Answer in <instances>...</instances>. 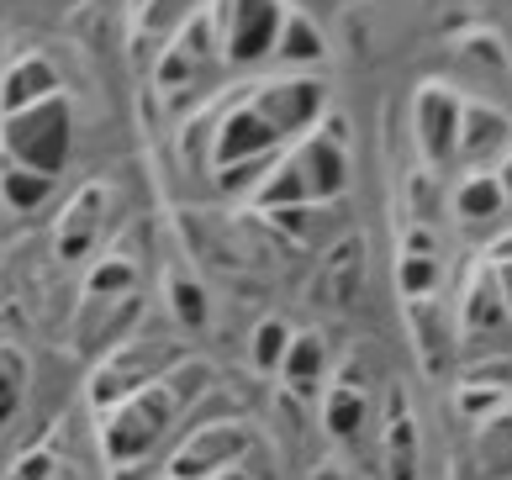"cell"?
Wrapping results in <instances>:
<instances>
[{"label": "cell", "mask_w": 512, "mask_h": 480, "mask_svg": "<svg viewBox=\"0 0 512 480\" xmlns=\"http://www.w3.org/2000/svg\"><path fill=\"white\" fill-rule=\"evenodd\" d=\"M349 185V153L338 138L328 132H307L291 153H280L270 164L264 185L254 190V206L259 211H286V206H322L333 196H344Z\"/></svg>", "instance_id": "obj_1"}, {"label": "cell", "mask_w": 512, "mask_h": 480, "mask_svg": "<svg viewBox=\"0 0 512 480\" xmlns=\"http://www.w3.org/2000/svg\"><path fill=\"white\" fill-rule=\"evenodd\" d=\"M180 412H185L180 396L169 391L164 380H154V386L132 391L122 401H111V407L101 412V449L111 459V470L143 465V459L169 438V428H175Z\"/></svg>", "instance_id": "obj_2"}, {"label": "cell", "mask_w": 512, "mask_h": 480, "mask_svg": "<svg viewBox=\"0 0 512 480\" xmlns=\"http://www.w3.org/2000/svg\"><path fill=\"white\" fill-rule=\"evenodd\" d=\"M74 153V117H69V101L53 95V101H37L27 111H11L6 127H0V159L32 169L43 180H59L64 164Z\"/></svg>", "instance_id": "obj_3"}, {"label": "cell", "mask_w": 512, "mask_h": 480, "mask_svg": "<svg viewBox=\"0 0 512 480\" xmlns=\"http://www.w3.org/2000/svg\"><path fill=\"white\" fill-rule=\"evenodd\" d=\"M254 449V433L243 417H222V422H191L185 444L169 454L164 475L169 480H212L217 470L238 465L243 454Z\"/></svg>", "instance_id": "obj_4"}, {"label": "cell", "mask_w": 512, "mask_h": 480, "mask_svg": "<svg viewBox=\"0 0 512 480\" xmlns=\"http://www.w3.org/2000/svg\"><path fill=\"white\" fill-rule=\"evenodd\" d=\"M286 6L280 0H222L217 11V43L233 64H259L280 48L286 32Z\"/></svg>", "instance_id": "obj_5"}, {"label": "cell", "mask_w": 512, "mask_h": 480, "mask_svg": "<svg viewBox=\"0 0 512 480\" xmlns=\"http://www.w3.org/2000/svg\"><path fill=\"white\" fill-rule=\"evenodd\" d=\"M460 122H465V106L460 95L444 90V85H423L412 101V138L423 148V159L433 169H449L460 164Z\"/></svg>", "instance_id": "obj_6"}, {"label": "cell", "mask_w": 512, "mask_h": 480, "mask_svg": "<svg viewBox=\"0 0 512 480\" xmlns=\"http://www.w3.org/2000/svg\"><path fill=\"white\" fill-rule=\"evenodd\" d=\"M249 106L270 122V132L280 143H286V138H307V132L317 127V117H322V85L312 80V74L270 80V85H259L249 95Z\"/></svg>", "instance_id": "obj_7"}, {"label": "cell", "mask_w": 512, "mask_h": 480, "mask_svg": "<svg viewBox=\"0 0 512 480\" xmlns=\"http://www.w3.org/2000/svg\"><path fill=\"white\" fill-rule=\"evenodd\" d=\"M512 148V122L491 106H465L460 122V164L465 169H497L502 153Z\"/></svg>", "instance_id": "obj_8"}, {"label": "cell", "mask_w": 512, "mask_h": 480, "mask_svg": "<svg viewBox=\"0 0 512 480\" xmlns=\"http://www.w3.org/2000/svg\"><path fill=\"white\" fill-rule=\"evenodd\" d=\"M507 206H512V201H507V190H502V180H497V169H465V175L454 180V190H449V211H454L460 222H470V227L497 222Z\"/></svg>", "instance_id": "obj_9"}, {"label": "cell", "mask_w": 512, "mask_h": 480, "mask_svg": "<svg viewBox=\"0 0 512 480\" xmlns=\"http://www.w3.org/2000/svg\"><path fill=\"white\" fill-rule=\"evenodd\" d=\"M106 227V185H90L80 196L69 201V211L59 217V254L64 259H85L90 248H96Z\"/></svg>", "instance_id": "obj_10"}, {"label": "cell", "mask_w": 512, "mask_h": 480, "mask_svg": "<svg viewBox=\"0 0 512 480\" xmlns=\"http://www.w3.org/2000/svg\"><path fill=\"white\" fill-rule=\"evenodd\" d=\"M460 328L470 333V338H481V333H497V328H507L512 322V312H507V296H502V285H497V275H491V264H481L476 275H470V285H465V296H460Z\"/></svg>", "instance_id": "obj_11"}, {"label": "cell", "mask_w": 512, "mask_h": 480, "mask_svg": "<svg viewBox=\"0 0 512 480\" xmlns=\"http://www.w3.org/2000/svg\"><path fill=\"white\" fill-rule=\"evenodd\" d=\"M53 95H59V74H53L48 59H37V53H22V59L6 69V80H0V106H6V117L37 106V101H53Z\"/></svg>", "instance_id": "obj_12"}, {"label": "cell", "mask_w": 512, "mask_h": 480, "mask_svg": "<svg viewBox=\"0 0 512 480\" xmlns=\"http://www.w3.org/2000/svg\"><path fill=\"white\" fill-rule=\"evenodd\" d=\"M370 391L365 386H349V380H338V386L322 391V433L338 438V444H354L359 433H365L370 422Z\"/></svg>", "instance_id": "obj_13"}, {"label": "cell", "mask_w": 512, "mask_h": 480, "mask_svg": "<svg viewBox=\"0 0 512 480\" xmlns=\"http://www.w3.org/2000/svg\"><path fill=\"white\" fill-rule=\"evenodd\" d=\"M359 275H365V259H359V243H354V238L333 243V248H328V259H322V291H333L328 301L349 306V301L359 296Z\"/></svg>", "instance_id": "obj_14"}, {"label": "cell", "mask_w": 512, "mask_h": 480, "mask_svg": "<svg viewBox=\"0 0 512 480\" xmlns=\"http://www.w3.org/2000/svg\"><path fill=\"white\" fill-rule=\"evenodd\" d=\"M280 375H286V386L312 391L317 380H328V343H322L317 333H296L291 349H286V364H280Z\"/></svg>", "instance_id": "obj_15"}, {"label": "cell", "mask_w": 512, "mask_h": 480, "mask_svg": "<svg viewBox=\"0 0 512 480\" xmlns=\"http://www.w3.org/2000/svg\"><path fill=\"white\" fill-rule=\"evenodd\" d=\"M381 459H386V475H391V480H417V422H412L407 412H396V417L386 422Z\"/></svg>", "instance_id": "obj_16"}, {"label": "cell", "mask_w": 512, "mask_h": 480, "mask_svg": "<svg viewBox=\"0 0 512 480\" xmlns=\"http://www.w3.org/2000/svg\"><path fill=\"white\" fill-rule=\"evenodd\" d=\"M48 190H53V180L32 175V169L11 164V159H0V201H6L11 211H37L48 201Z\"/></svg>", "instance_id": "obj_17"}, {"label": "cell", "mask_w": 512, "mask_h": 480, "mask_svg": "<svg viewBox=\"0 0 512 480\" xmlns=\"http://www.w3.org/2000/svg\"><path fill=\"white\" fill-rule=\"evenodd\" d=\"M169 312L185 333H201L206 322H212V301H206V285L191 280V275H175L169 280Z\"/></svg>", "instance_id": "obj_18"}, {"label": "cell", "mask_w": 512, "mask_h": 480, "mask_svg": "<svg viewBox=\"0 0 512 480\" xmlns=\"http://www.w3.org/2000/svg\"><path fill=\"white\" fill-rule=\"evenodd\" d=\"M291 328L280 317H264L259 328H254V338H249V359H254V370H264V375H280V364H286V349H291Z\"/></svg>", "instance_id": "obj_19"}, {"label": "cell", "mask_w": 512, "mask_h": 480, "mask_svg": "<svg viewBox=\"0 0 512 480\" xmlns=\"http://www.w3.org/2000/svg\"><path fill=\"white\" fill-rule=\"evenodd\" d=\"M439 275H444L439 254H417V248H402V259H396V280H402V296H407V301L433 296Z\"/></svg>", "instance_id": "obj_20"}, {"label": "cell", "mask_w": 512, "mask_h": 480, "mask_svg": "<svg viewBox=\"0 0 512 480\" xmlns=\"http://www.w3.org/2000/svg\"><path fill=\"white\" fill-rule=\"evenodd\" d=\"M22 396H27V359H22V349L0 343V428L22 412Z\"/></svg>", "instance_id": "obj_21"}, {"label": "cell", "mask_w": 512, "mask_h": 480, "mask_svg": "<svg viewBox=\"0 0 512 480\" xmlns=\"http://www.w3.org/2000/svg\"><path fill=\"white\" fill-rule=\"evenodd\" d=\"M280 64H317L322 59V43L317 32L301 22V16H286V32H280V48H275Z\"/></svg>", "instance_id": "obj_22"}, {"label": "cell", "mask_w": 512, "mask_h": 480, "mask_svg": "<svg viewBox=\"0 0 512 480\" xmlns=\"http://www.w3.org/2000/svg\"><path fill=\"white\" fill-rule=\"evenodd\" d=\"M481 459H512V417H481Z\"/></svg>", "instance_id": "obj_23"}, {"label": "cell", "mask_w": 512, "mask_h": 480, "mask_svg": "<svg viewBox=\"0 0 512 480\" xmlns=\"http://www.w3.org/2000/svg\"><path fill=\"white\" fill-rule=\"evenodd\" d=\"M212 480H270V470H259V465H254V449H249V454L238 459V465H227V470H217Z\"/></svg>", "instance_id": "obj_24"}, {"label": "cell", "mask_w": 512, "mask_h": 480, "mask_svg": "<svg viewBox=\"0 0 512 480\" xmlns=\"http://www.w3.org/2000/svg\"><path fill=\"white\" fill-rule=\"evenodd\" d=\"M486 264H491V275H497L502 296H507V312H512V254L507 259H486Z\"/></svg>", "instance_id": "obj_25"}, {"label": "cell", "mask_w": 512, "mask_h": 480, "mask_svg": "<svg viewBox=\"0 0 512 480\" xmlns=\"http://www.w3.org/2000/svg\"><path fill=\"white\" fill-rule=\"evenodd\" d=\"M497 180H502V190H507V201H512V148L502 153V164H497Z\"/></svg>", "instance_id": "obj_26"}, {"label": "cell", "mask_w": 512, "mask_h": 480, "mask_svg": "<svg viewBox=\"0 0 512 480\" xmlns=\"http://www.w3.org/2000/svg\"><path fill=\"white\" fill-rule=\"evenodd\" d=\"M159 480H169V475H159Z\"/></svg>", "instance_id": "obj_27"}]
</instances>
